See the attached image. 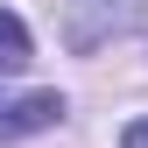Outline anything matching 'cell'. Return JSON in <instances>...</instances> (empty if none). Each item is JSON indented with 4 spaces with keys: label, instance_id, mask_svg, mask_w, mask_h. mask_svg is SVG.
<instances>
[{
    "label": "cell",
    "instance_id": "cell-1",
    "mask_svg": "<svg viewBox=\"0 0 148 148\" xmlns=\"http://www.w3.org/2000/svg\"><path fill=\"white\" fill-rule=\"evenodd\" d=\"M64 7V49L71 57H92L99 42H113L141 21V0H57Z\"/></svg>",
    "mask_w": 148,
    "mask_h": 148
},
{
    "label": "cell",
    "instance_id": "cell-2",
    "mask_svg": "<svg viewBox=\"0 0 148 148\" xmlns=\"http://www.w3.org/2000/svg\"><path fill=\"white\" fill-rule=\"evenodd\" d=\"M64 120V99L57 92H28V99H0V141H21V134H42V127Z\"/></svg>",
    "mask_w": 148,
    "mask_h": 148
},
{
    "label": "cell",
    "instance_id": "cell-3",
    "mask_svg": "<svg viewBox=\"0 0 148 148\" xmlns=\"http://www.w3.org/2000/svg\"><path fill=\"white\" fill-rule=\"evenodd\" d=\"M0 71H28V28L7 7H0Z\"/></svg>",
    "mask_w": 148,
    "mask_h": 148
},
{
    "label": "cell",
    "instance_id": "cell-4",
    "mask_svg": "<svg viewBox=\"0 0 148 148\" xmlns=\"http://www.w3.org/2000/svg\"><path fill=\"white\" fill-rule=\"evenodd\" d=\"M120 148H148V120H134V127H127V134H120Z\"/></svg>",
    "mask_w": 148,
    "mask_h": 148
}]
</instances>
